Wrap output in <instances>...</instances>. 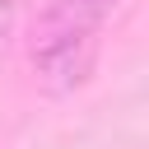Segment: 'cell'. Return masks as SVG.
Returning <instances> with one entry per match:
<instances>
[{
    "label": "cell",
    "mask_w": 149,
    "mask_h": 149,
    "mask_svg": "<svg viewBox=\"0 0 149 149\" xmlns=\"http://www.w3.org/2000/svg\"><path fill=\"white\" fill-rule=\"evenodd\" d=\"M116 9H121V0H51L37 14L33 47H47V42H98L102 23Z\"/></svg>",
    "instance_id": "1"
}]
</instances>
